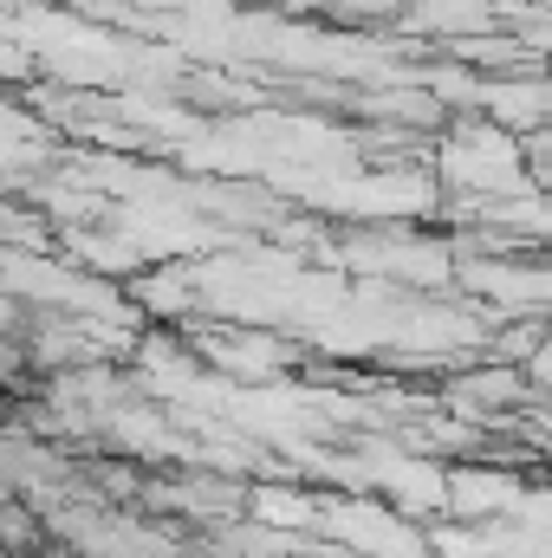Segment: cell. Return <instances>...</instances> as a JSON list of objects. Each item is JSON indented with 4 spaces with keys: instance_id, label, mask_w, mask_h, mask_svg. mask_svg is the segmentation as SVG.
Masks as SVG:
<instances>
[{
    "instance_id": "1",
    "label": "cell",
    "mask_w": 552,
    "mask_h": 558,
    "mask_svg": "<svg viewBox=\"0 0 552 558\" xmlns=\"http://www.w3.org/2000/svg\"><path fill=\"white\" fill-rule=\"evenodd\" d=\"M46 546V520L20 500V494H0V553L7 558H33Z\"/></svg>"
},
{
    "instance_id": "2",
    "label": "cell",
    "mask_w": 552,
    "mask_h": 558,
    "mask_svg": "<svg viewBox=\"0 0 552 558\" xmlns=\"http://www.w3.org/2000/svg\"><path fill=\"white\" fill-rule=\"evenodd\" d=\"M20 312H26V305H20V299L0 286V338H13V331H20Z\"/></svg>"
}]
</instances>
